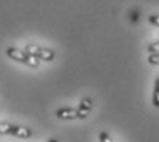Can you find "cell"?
Listing matches in <instances>:
<instances>
[{"label": "cell", "mask_w": 159, "mask_h": 142, "mask_svg": "<svg viewBox=\"0 0 159 142\" xmlns=\"http://www.w3.org/2000/svg\"><path fill=\"white\" fill-rule=\"evenodd\" d=\"M6 55L8 58H11L13 61H17L20 63H24L26 66H30V68H38L40 65V61L35 57H32L29 53H26L25 50H18L15 47H7L6 48Z\"/></svg>", "instance_id": "1"}, {"label": "cell", "mask_w": 159, "mask_h": 142, "mask_svg": "<svg viewBox=\"0 0 159 142\" xmlns=\"http://www.w3.org/2000/svg\"><path fill=\"white\" fill-rule=\"evenodd\" d=\"M25 51L29 53L32 57L38 58L39 61H53L56 58V53L50 48H42L39 46H35V44H28L25 47Z\"/></svg>", "instance_id": "2"}, {"label": "cell", "mask_w": 159, "mask_h": 142, "mask_svg": "<svg viewBox=\"0 0 159 142\" xmlns=\"http://www.w3.org/2000/svg\"><path fill=\"white\" fill-rule=\"evenodd\" d=\"M91 109H93V99L89 98V97L83 98L80 101V104H79V106L76 108V110H78V119L84 120L89 116V113L91 112Z\"/></svg>", "instance_id": "3"}, {"label": "cell", "mask_w": 159, "mask_h": 142, "mask_svg": "<svg viewBox=\"0 0 159 142\" xmlns=\"http://www.w3.org/2000/svg\"><path fill=\"white\" fill-rule=\"evenodd\" d=\"M56 116L61 120H75L78 119V110L73 108H60L56 112Z\"/></svg>", "instance_id": "4"}, {"label": "cell", "mask_w": 159, "mask_h": 142, "mask_svg": "<svg viewBox=\"0 0 159 142\" xmlns=\"http://www.w3.org/2000/svg\"><path fill=\"white\" fill-rule=\"evenodd\" d=\"M11 135L17 138H22V140H26L32 135V131L28 128V127H24V126H14L13 127V131H11Z\"/></svg>", "instance_id": "5"}, {"label": "cell", "mask_w": 159, "mask_h": 142, "mask_svg": "<svg viewBox=\"0 0 159 142\" xmlns=\"http://www.w3.org/2000/svg\"><path fill=\"white\" fill-rule=\"evenodd\" d=\"M152 105L157 109H159V76L155 79L154 83V91H152Z\"/></svg>", "instance_id": "6"}, {"label": "cell", "mask_w": 159, "mask_h": 142, "mask_svg": "<svg viewBox=\"0 0 159 142\" xmlns=\"http://www.w3.org/2000/svg\"><path fill=\"white\" fill-rule=\"evenodd\" d=\"M13 127H14V124H10V123H0V134L2 135L11 134Z\"/></svg>", "instance_id": "7"}, {"label": "cell", "mask_w": 159, "mask_h": 142, "mask_svg": "<svg viewBox=\"0 0 159 142\" xmlns=\"http://www.w3.org/2000/svg\"><path fill=\"white\" fill-rule=\"evenodd\" d=\"M149 65H159V53H154V54H149L148 58H147Z\"/></svg>", "instance_id": "8"}, {"label": "cell", "mask_w": 159, "mask_h": 142, "mask_svg": "<svg viewBox=\"0 0 159 142\" xmlns=\"http://www.w3.org/2000/svg\"><path fill=\"white\" fill-rule=\"evenodd\" d=\"M147 50H148V53H149V54L159 53V40H157V41H152L151 44H148Z\"/></svg>", "instance_id": "9"}, {"label": "cell", "mask_w": 159, "mask_h": 142, "mask_svg": "<svg viewBox=\"0 0 159 142\" xmlns=\"http://www.w3.org/2000/svg\"><path fill=\"white\" fill-rule=\"evenodd\" d=\"M148 22L151 24V25H154V26H157V28H159V15L151 14V15L148 17Z\"/></svg>", "instance_id": "10"}, {"label": "cell", "mask_w": 159, "mask_h": 142, "mask_svg": "<svg viewBox=\"0 0 159 142\" xmlns=\"http://www.w3.org/2000/svg\"><path fill=\"white\" fill-rule=\"evenodd\" d=\"M98 138H100V142H114V141L111 140V137H109V135L107 134L105 131H101V132H100Z\"/></svg>", "instance_id": "11"}, {"label": "cell", "mask_w": 159, "mask_h": 142, "mask_svg": "<svg viewBox=\"0 0 159 142\" xmlns=\"http://www.w3.org/2000/svg\"><path fill=\"white\" fill-rule=\"evenodd\" d=\"M47 142H58V141L56 140V138H50V140H48Z\"/></svg>", "instance_id": "12"}]
</instances>
